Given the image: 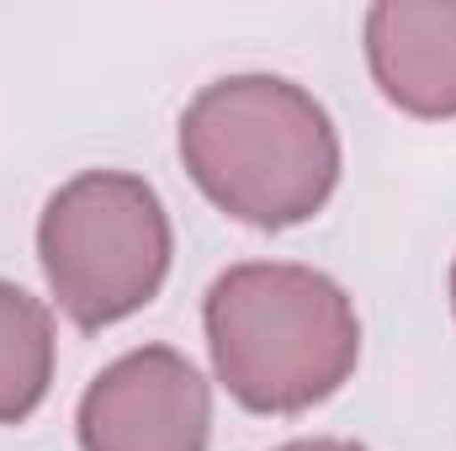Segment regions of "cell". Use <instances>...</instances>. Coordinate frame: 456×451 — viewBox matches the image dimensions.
<instances>
[{
	"label": "cell",
	"instance_id": "cell-1",
	"mask_svg": "<svg viewBox=\"0 0 456 451\" xmlns=\"http://www.w3.org/2000/svg\"><path fill=\"white\" fill-rule=\"evenodd\" d=\"M181 165L228 218L292 228L335 197L340 133L297 80L224 75L181 112Z\"/></svg>",
	"mask_w": 456,
	"mask_h": 451
},
{
	"label": "cell",
	"instance_id": "cell-2",
	"mask_svg": "<svg viewBox=\"0 0 456 451\" xmlns=\"http://www.w3.org/2000/svg\"><path fill=\"white\" fill-rule=\"evenodd\" d=\"M218 382L249 414H303L361 361V319L335 276L292 260L228 266L202 303Z\"/></svg>",
	"mask_w": 456,
	"mask_h": 451
},
{
	"label": "cell",
	"instance_id": "cell-3",
	"mask_svg": "<svg viewBox=\"0 0 456 451\" xmlns=\"http://www.w3.org/2000/svg\"><path fill=\"white\" fill-rule=\"evenodd\" d=\"M175 234L159 192L133 170H80L37 218L48 292L80 330H107L159 298Z\"/></svg>",
	"mask_w": 456,
	"mask_h": 451
},
{
	"label": "cell",
	"instance_id": "cell-4",
	"mask_svg": "<svg viewBox=\"0 0 456 451\" xmlns=\"http://www.w3.org/2000/svg\"><path fill=\"white\" fill-rule=\"evenodd\" d=\"M86 451H208L213 393L170 345H138L86 388L75 414Z\"/></svg>",
	"mask_w": 456,
	"mask_h": 451
},
{
	"label": "cell",
	"instance_id": "cell-5",
	"mask_svg": "<svg viewBox=\"0 0 456 451\" xmlns=\"http://www.w3.org/2000/svg\"><path fill=\"white\" fill-rule=\"evenodd\" d=\"M377 91L409 117H456V0H377L366 11Z\"/></svg>",
	"mask_w": 456,
	"mask_h": 451
},
{
	"label": "cell",
	"instance_id": "cell-6",
	"mask_svg": "<svg viewBox=\"0 0 456 451\" xmlns=\"http://www.w3.org/2000/svg\"><path fill=\"white\" fill-rule=\"evenodd\" d=\"M53 314L0 276V425H21L53 388Z\"/></svg>",
	"mask_w": 456,
	"mask_h": 451
},
{
	"label": "cell",
	"instance_id": "cell-7",
	"mask_svg": "<svg viewBox=\"0 0 456 451\" xmlns=\"http://www.w3.org/2000/svg\"><path fill=\"white\" fill-rule=\"evenodd\" d=\"M276 451H366V447H355V441H335V436H314V441H287V447H276Z\"/></svg>",
	"mask_w": 456,
	"mask_h": 451
},
{
	"label": "cell",
	"instance_id": "cell-8",
	"mask_svg": "<svg viewBox=\"0 0 456 451\" xmlns=\"http://www.w3.org/2000/svg\"><path fill=\"white\" fill-rule=\"evenodd\" d=\"M452 308H456V266H452Z\"/></svg>",
	"mask_w": 456,
	"mask_h": 451
}]
</instances>
